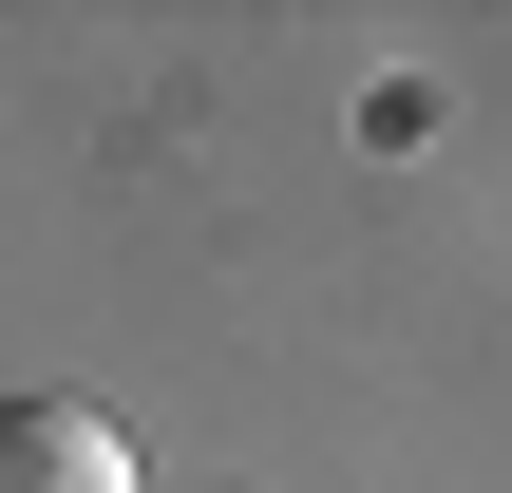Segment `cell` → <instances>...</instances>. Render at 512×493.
Instances as JSON below:
<instances>
[{
	"instance_id": "6da1fadb",
	"label": "cell",
	"mask_w": 512,
	"mask_h": 493,
	"mask_svg": "<svg viewBox=\"0 0 512 493\" xmlns=\"http://www.w3.org/2000/svg\"><path fill=\"white\" fill-rule=\"evenodd\" d=\"M0 493H133V437L95 399H0Z\"/></svg>"
}]
</instances>
